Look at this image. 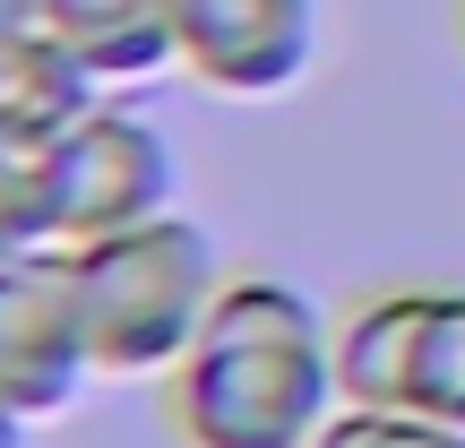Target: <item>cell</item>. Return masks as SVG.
<instances>
[{
  "label": "cell",
  "instance_id": "6da1fadb",
  "mask_svg": "<svg viewBox=\"0 0 465 448\" xmlns=\"http://www.w3.org/2000/svg\"><path fill=\"white\" fill-rule=\"evenodd\" d=\"M345 405L336 336L284 276H224L207 328L173 371V423L190 448H311Z\"/></svg>",
  "mask_w": 465,
  "mask_h": 448
},
{
  "label": "cell",
  "instance_id": "7a4b0ae2",
  "mask_svg": "<svg viewBox=\"0 0 465 448\" xmlns=\"http://www.w3.org/2000/svg\"><path fill=\"white\" fill-rule=\"evenodd\" d=\"M69 284H78L86 353L104 380H173L190 336L207 328L224 294V259L199 216H147L130 233L69 250Z\"/></svg>",
  "mask_w": 465,
  "mask_h": 448
},
{
  "label": "cell",
  "instance_id": "3957f363",
  "mask_svg": "<svg viewBox=\"0 0 465 448\" xmlns=\"http://www.w3.org/2000/svg\"><path fill=\"white\" fill-rule=\"evenodd\" d=\"M345 405H397L465 432V294L457 284H397L371 294L336 328Z\"/></svg>",
  "mask_w": 465,
  "mask_h": 448
},
{
  "label": "cell",
  "instance_id": "277c9868",
  "mask_svg": "<svg viewBox=\"0 0 465 448\" xmlns=\"http://www.w3.org/2000/svg\"><path fill=\"white\" fill-rule=\"evenodd\" d=\"M173 190H182L173 138L155 130L138 104L95 95V104L61 130V199H52V242L78 250V242H104V233L147 224V216H173Z\"/></svg>",
  "mask_w": 465,
  "mask_h": 448
},
{
  "label": "cell",
  "instance_id": "5b68a950",
  "mask_svg": "<svg viewBox=\"0 0 465 448\" xmlns=\"http://www.w3.org/2000/svg\"><path fill=\"white\" fill-rule=\"evenodd\" d=\"M86 371L95 353H86L69 250H0V405L44 423L86 388Z\"/></svg>",
  "mask_w": 465,
  "mask_h": 448
},
{
  "label": "cell",
  "instance_id": "8992f818",
  "mask_svg": "<svg viewBox=\"0 0 465 448\" xmlns=\"http://www.w3.org/2000/svg\"><path fill=\"white\" fill-rule=\"evenodd\" d=\"M319 0H173V61L232 104H267L311 78Z\"/></svg>",
  "mask_w": 465,
  "mask_h": 448
},
{
  "label": "cell",
  "instance_id": "52a82bcc",
  "mask_svg": "<svg viewBox=\"0 0 465 448\" xmlns=\"http://www.w3.org/2000/svg\"><path fill=\"white\" fill-rule=\"evenodd\" d=\"M35 35L113 95L173 69V0H35Z\"/></svg>",
  "mask_w": 465,
  "mask_h": 448
},
{
  "label": "cell",
  "instance_id": "ba28073f",
  "mask_svg": "<svg viewBox=\"0 0 465 448\" xmlns=\"http://www.w3.org/2000/svg\"><path fill=\"white\" fill-rule=\"evenodd\" d=\"M78 113L0 86V250H61L52 242V199H61V130Z\"/></svg>",
  "mask_w": 465,
  "mask_h": 448
},
{
  "label": "cell",
  "instance_id": "9c48e42d",
  "mask_svg": "<svg viewBox=\"0 0 465 448\" xmlns=\"http://www.w3.org/2000/svg\"><path fill=\"white\" fill-rule=\"evenodd\" d=\"M311 448H465V432L431 414H397V405H336Z\"/></svg>",
  "mask_w": 465,
  "mask_h": 448
},
{
  "label": "cell",
  "instance_id": "30bf717a",
  "mask_svg": "<svg viewBox=\"0 0 465 448\" xmlns=\"http://www.w3.org/2000/svg\"><path fill=\"white\" fill-rule=\"evenodd\" d=\"M17 35H35V0H0V52H9Z\"/></svg>",
  "mask_w": 465,
  "mask_h": 448
},
{
  "label": "cell",
  "instance_id": "8fae6325",
  "mask_svg": "<svg viewBox=\"0 0 465 448\" xmlns=\"http://www.w3.org/2000/svg\"><path fill=\"white\" fill-rule=\"evenodd\" d=\"M0 448H26V414H9V405H0Z\"/></svg>",
  "mask_w": 465,
  "mask_h": 448
}]
</instances>
